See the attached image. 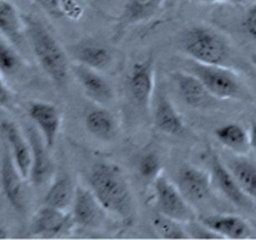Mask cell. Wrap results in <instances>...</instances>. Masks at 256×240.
<instances>
[{"instance_id":"cell-15","label":"cell","mask_w":256,"mask_h":240,"mask_svg":"<svg viewBox=\"0 0 256 240\" xmlns=\"http://www.w3.org/2000/svg\"><path fill=\"white\" fill-rule=\"evenodd\" d=\"M72 72L88 98L102 105L112 102L114 98L112 88L100 72L75 62L72 64Z\"/></svg>"},{"instance_id":"cell-16","label":"cell","mask_w":256,"mask_h":240,"mask_svg":"<svg viewBox=\"0 0 256 240\" xmlns=\"http://www.w3.org/2000/svg\"><path fill=\"white\" fill-rule=\"evenodd\" d=\"M199 220L222 239H246L252 232L246 220L239 215L212 214L199 218Z\"/></svg>"},{"instance_id":"cell-18","label":"cell","mask_w":256,"mask_h":240,"mask_svg":"<svg viewBox=\"0 0 256 240\" xmlns=\"http://www.w3.org/2000/svg\"><path fill=\"white\" fill-rule=\"evenodd\" d=\"M152 120L155 126L166 135L178 136L185 132L184 119L178 112L172 100L162 94L156 98L154 112H152Z\"/></svg>"},{"instance_id":"cell-13","label":"cell","mask_w":256,"mask_h":240,"mask_svg":"<svg viewBox=\"0 0 256 240\" xmlns=\"http://www.w3.org/2000/svg\"><path fill=\"white\" fill-rule=\"evenodd\" d=\"M32 124L38 128L50 150L55 146L62 128V112L52 102H32L28 109Z\"/></svg>"},{"instance_id":"cell-10","label":"cell","mask_w":256,"mask_h":240,"mask_svg":"<svg viewBox=\"0 0 256 240\" xmlns=\"http://www.w3.org/2000/svg\"><path fill=\"white\" fill-rule=\"evenodd\" d=\"M210 170L215 186L232 204L242 210L252 209L254 200L242 189L228 165L216 154H212L210 158Z\"/></svg>"},{"instance_id":"cell-7","label":"cell","mask_w":256,"mask_h":240,"mask_svg":"<svg viewBox=\"0 0 256 240\" xmlns=\"http://www.w3.org/2000/svg\"><path fill=\"white\" fill-rule=\"evenodd\" d=\"M30 148H32V172L30 180L36 186H42L55 175L54 162L50 155V149L45 144L42 132L35 125H29L25 130Z\"/></svg>"},{"instance_id":"cell-32","label":"cell","mask_w":256,"mask_h":240,"mask_svg":"<svg viewBox=\"0 0 256 240\" xmlns=\"http://www.w3.org/2000/svg\"><path fill=\"white\" fill-rule=\"evenodd\" d=\"M250 136H252V150L256 156V122H252L250 128Z\"/></svg>"},{"instance_id":"cell-20","label":"cell","mask_w":256,"mask_h":240,"mask_svg":"<svg viewBox=\"0 0 256 240\" xmlns=\"http://www.w3.org/2000/svg\"><path fill=\"white\" fill-rule=\"evenodd\" d=\"M86 130L102 142H112L119 134V122L112 112L104 108H95L85 115Z\"/></svg>"},{"instance_id":"cell-3","label":"cell","mask_w":256,"mask_h":240,"mask_svg":"<svg viewBox=\"0 0 256 240\" xmlns=\"http://www.w3.org/2000/svg\"><path fill=\"white\" fill-rule=\"evenodd\" d=\"M182 49L194 62L222 66H226L232 52L222 35L202 25L190 28L185 32L182 39Z\"/></svg>"},{"instance_id":"cell-14","label":"cell","mask_w":256,"mask_h":240,"mask_svg":"<svg viewBox=\"0 0 256 240\" xmlns=\"http://www.w3.org/2000/svg\"><path fill=\"white\" fill-rule=\"evenodd\" d=\"M2 139L9 146L12 156L25 180L30 179L32 172V148L26 135L22 134L15 122L12 120H2Z\"/></svg>"},{"instance_id":"cell-4","label":"cell","mask_w":256,"mask_h":240,"mask_svg":"<svg viewBox=\"0 0 256 240\" xmlns=\"http://www.w3.org/2000/svg\"><path fill=\"white\" fill-rule=\"evenodd\" d=\"M190 72L196 75L212 96L222 100L246 99V90L234 72L222 65H208L194 62Z\"/></svg>"},{"instance_id":"cell-8","label":"cell","mask_w":256,"mask_h":240,"mask_svg":"<svg viewBox=\"0 0 256 240\" xmlns=\"http://www.w3.org/2000/svg\"><path fill=\"white\" fill-rule=\"evenodd\" d=\"M174 182L192 205L204 204L212 195V174L194 165H182L178 170Z\"/></svg>"},{"instance_id":"cell-29","label":"cell","mask_w":256,"mask_h":240,"mask_svg":"<svg viewBox=\"0 0 256 240\" xmlns=\"http://www.w3.org/2000/svg\"><path fill=\"white\" fill-rule=\"evenodd\" d=\"M155 0H132V5H130V12H126L128 14L130 12L132 16L139 18L144 15L146 12H150L152 6H154Z\"/></svg>"},{"instance_id":"cell-5","label":"cell","mask_w":256,"mask_h":240,"mask_svg":"<svg viewBox=\"0 0 256 240\" xmlns=\"http://www.w3.org/2000/svg\"><path fill=\"white\" fill-rule=\"evenodd\" d=\"M152 186L155 192V204L160 214L182 224H189L199 219L192 204L188 202L175 182H170L164 175H160L152 182Z\"/></svg>"},{"instance_id":"cell-23","label":"cell","mask_w":256,"mask_h":240,"mask_svg":"<svg viewBox=\"0 0 256 240\" xmlns=\"http://www.w3.org/2000/svg\"><path fill=\"white\" fill-rule=\"evenodd\" d=\"M75 192L76 186L69 175L65 172L54 175L52 184L44 196L45 205L70 212V208L74 202Z\"/></svg>"},{"instance_id":"cell-25","label":"cell","mask_w":256,"mask_h":240,"mask_svg":"<svg viewBox=\"0 0 256 240\" xmlns=\"http://www.w3.org/2000/svg\"><path fill=\"white\" fill-rule=\"evenodd\" d=\"M49 16L60 19H66L78 22L82 19L85 12L84 0H34Z\"/></svg>"},{"instance_id":"cell-11","label":"cell","mask_w":256,"mask_h":240,"mask_svg":"<svg viewBox=\"0 0 256 240\" xmlns=\"http://www.w3.org/2000/svg\"><path fill=\"white\" fill-rule=\"evenodd\" d=\"M106 212L90 188L76 186L74 202L70 208V214L76 226L88 229L99 228L104 222Z\"/></svg>"},{"instance_id":"cell-27","label":"cell","mask_w":256,"mask_h":240,"mask_svg":"<svg viewBox=\"0 0 256 240\" xmlns=\"http://www.w3.org/2000/svg\"><path fill=\"white\" fill-rule=\"evenodd\" d=\"M152 225L158 234L162 239H189L190 235L182 228V222L168 218L162 214H158L152 219Z\"/></svg>"},{"instance_id":"cell-19","label":"cell","mask_w":256,"mask_h":240,"mask_svg":"<svg viewBox=\"0 0 256 240\" xmlns=\"http://www.w3.org/2000/svg\"><path fill=\"white\" fill-rule=\"evenodd\" d=\"M0 32L14 46L22 48L26 38L24 18L10 0H0Z\"/></svg>"},{"instance_id":"cell-26","label":"cell","mask_w":256,"mask_h":240,"mask_svg":"<svg viewBox=\"0 0 256 240\" xmlns=\"http://www.w3.org/2000/svg\"><path fill=\"white\" fill-rule=\"evenodd\" d=\"M22 65V59L14 45L2 36L0 40V70L2 76H12L19 72Z\"/></svg>"},{"instance_id":"cell-9","label":"cell","mask_w":256,"mask_h":240,"mask_svg":"<svg viewBox=\"0 0 256 240\" xmlns=\"http://www.w3.org/2000/svg\"><path fill=\"white\" fill-rule=\"evenodd\" d=\"M152 56L132 65L128 78V92L130 99L139 109L148 112L154 92L155 72Z\"/></svg>"},{"instance_id":"cell-31","label":"cell","mask_w":256,"mask_h":240,"mask_svg":"<svg viewBox=\"0 0 256 240\" xmlns=\"http://www.w3.org/2000/svg\"><path fill=\"white\" fill-rule=\"evenodd\" d=\"M12 100V92L10 90V88L8 86L6 82H5V78L2 76V88H0V104L2 106H6L8 104H10Z\"/></svg>"},{"instance_id":"cell-30","label":"cell","mask_w":256,"mask_h":240,"mask_svg":"<svg viewBox=\"0 0 256 240\" xmlns=\"http://www.w3.org/2000/svg\"><path fill=\"white\" fill-rule=\"evenodd\" d=\"M244 28L249 36L256 40V0L252 6L248 10V14L244 20Z\"/></svg>"},{"instance_id":"cell-2","label":"cell","mask_w":256,"mask_h":240,"mask_svg":"<svg viewBox=\"0 0 256 240\" xmlns=\"http://www.w3.org/2000/svg\"><path fill=\"white\" fill-rule=\"evenodd\" d=\"M24 22L26 39L42 72L58 86H64L72 72L68 54L40 20L25 16Z\"/></svg>"},{"instance_id":"cell-17","label":"cell","mask_w":256,"mask_h":240,"mask_svg":"<svg viewBox=\"0 0 256 240\" xmlns=\"http://www.w3.org/2000/svg\"><path fill=\"white\" fill-rule=\"evenodd\" d=\"M72 59L76 62L92 68L98 72L109 69L114 60L112 50L95 42H80L70 49Z\"/></svg>"},{"instance_id":"cell-34","label":"cell","mask_w":256,"mask_h":240,"mask_svg":"<svg viewBox=\"0 0 256 240\" xmlns=\"http://www.w3.org/2000/svg\"><path fill=\"white\" fill-rule=\"evenodd\" d=\"M252 62H254V64H255V66H256V56L252 58Z\"/></svg>"},{"instance_id":"cell-22","label":"cell","mask_w":256,"mask_h":240,"mask_svg":"<svg viewBox=\"0 0 256 240\" xmlns=\"http://www.w3.org/2000/svg\"><path fill=\"white\" fill-rule=\"evenodd\" d=\"M215 136L220 144L236 155H248L252 152V136L242 125L229 122L215 129Z\"/></svg>"},{"instance_id":"cell-1","label":"cell","mask_w":256,"mask_h":240,"mask_svg":"<svg viewBox=\"0 0 256 240\" xmlns=\"http://www.w3.org/2000/svg\"><path fill=\"white\" fill-rule=\"evenodd\" d=\"M88 182L108 212L124 222H132L135 215L134 196L119 165L104 160L94 162L88 175Z\"/></svg>"},{"instance_id":"cell-12","label":"cell","mask_w":256,"mask_h":240,"mask_svg":"<svg viewBox=\"0 0 256 240\" xmlns=\"http://www.w3.org/2000/svg\"><path fill=\"white\" fill-rule=\"evenodd\" d=\"M74 226L76 225L70 212L45 205L34 215L30 230L40 238H58L68 234Z\"/></svg>"},{"instance_id":"cell-6","label":"cell","mask_w":256,"mask_h":240,"mask_svg":"<svg viewBox=\"0 0 256 240\" xmlns=\"http://www.w3.org/2000/svg\"><path fill=\"white\" fill-rule=\"evenodd\" d=\"M2 190L10 206L16 212H25L26 194L22 172L18 169L6 142H2Z\"/></svg>"},{"instance_id":"cell-21","label":"cell","mask_w":256,"mask_h":240,"mask_svg":"<svg viewBox=\"0 0 256 240\" xmlns=\"http://www.w3.org/2000/svg\"><path fill=\"white\" fill-rule=\"evenodd\" d=\"M180 98L190 106H202L208 102L210 92L202 80L190 72H180L172 74Z\"/></svg>"},{"instance_id":"cell-28","label":"cell","mask_w":256,"mask_h":240,"mask_svg":"<svg viewBox=\"0 0 256 240\" xmlns=\"http://www.w3.org/2000/svg\"><path fill=\"white\" fill-rule=\"evenodd\" d=\"M138 172L140 176L145 182H154L158 178L162 175V156L154 150L145 152L140 156L139 162H138Z\"/></svg>"},{"instance_id":"cell-33","label":"cell","mask_w":256,"mask_h":240,"mask_svg":"<svg viewBox=\"0 0 256 240\" xmlns=\"http://www.w3.org/2000/svg\"><path fill=\"white\" fill-rule=\"evenodd\" d=\"M202 2H234V0H202Z\"/></svg>"},{"instance_id":"cell-24","label":"cell","mask_w":256,"mask_h":240,"mask_svg":"<svg viewBox=\"0 0 256 240\" xmlns=\"http://www.w3.org/2000/svg\"><path fill=\"white\" fill-rule=\"evenodd\" d=\"M225 164L239 182L242 189L256 202V162L248 155L232 156Z\"/></svg>"}]
</instances>
